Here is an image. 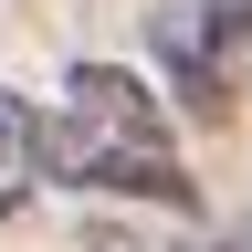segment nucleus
<instances>
[{"label": "nucleus", "mask_w": 252, "mask_h": 252, "mask_svg": "<svg viewBox=\"0 0 252 252\" xmlns=\"http://www.w3.org/2000/svg\"><path fill=\"white\" fill-rule=\"evenodd\" d=\"M32 158H42L53 189H116V200L189 210V168H179L168 105L126 63H74L63 74V105L32 116Z\"/></svg>", "instance_id": "obj_1"}, {"label": "nucleus", "mask_w": 252, "mask_h": 252, "mask_svg": "<svg viewBox=\"0 0 252 252\" xmlns=\"http://www.w3.org/2000/svg\"><path fill=\"white\" fill-rule=\"evenodd\" d=\"M32 189H42V158H32V105L0 94V220H11Z\"/></svg>", "instance_id": "obj_2"}, {"label": "nucleus", "mask_w": 252, "mask_h": 252, "mask_svg": "<svg viewBox=\"0 0 252 252\" xmlns=\"http://www.w3.org/2000/svg\"><path fill=\"white\" fill-rule=\"evenodd\" d=\"M252 42V0H210V32H200V53L220 63V74H231V53Z\"/></svg>", "instance_id": "obj_3"}, {"label": "nucleus", "mask_w": 252, "mask_h": 252, "mask_svg": "<svg viewBox=\"0 0 252 252\" xmlns=\"http://www.w3.org/2000/svg\"><path fill=\"white\" fill-rule=\"evenodd\" d=\"M84 252H158V242L126 231V220H84Z\"/></svg>", "instance_id": "obj_4"}, {"label": "nucleus", "mask_w": 252, "mask_h": 252, "mask_svg": "<svg viewBox=\"0 0 252 252\" xmlns=\"http://www.w3.org/2000/svg\"><path fill=\"white\" fill-rule=\"evenodd\" d=\"M231 252H252V242H231Z\"/></svg>", "instance_id": "obj_5"}]
</instances>
